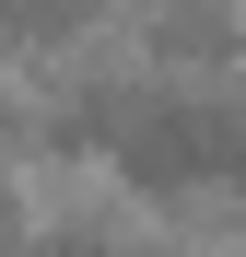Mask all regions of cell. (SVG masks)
<instances>
[{
    "label": "cell",
    "mask_w": 246,
    "mask_h": 257,
    "mask_svg": "<svg viewBox=\"0 0 246 257\" xmlns=\"http://www.w3.org/2000/svg\"><path fill=\"white\" fill-rule=\"evenodd\" d=\"M70 141L117 164L152 199H234L246 187V94H188V82H117L70 105Z\"/></svg>",
    "instance_id": "1"
}]
</instances>
